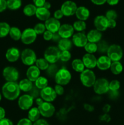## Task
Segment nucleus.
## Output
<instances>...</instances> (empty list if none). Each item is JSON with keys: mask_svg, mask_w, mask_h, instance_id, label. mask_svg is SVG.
Masks as SVG:
<instances>
[{"mask_svg": "<svg viewBox=\"0 0 124 125\" xmlns=\"http://www.w3.org/2000/svg\"><path fill=\"white\" fill-rule=\"evenodd\" d=\"M19 85L16 82H7L2 86V92L4 96L9 100H15L20 94Z\"/></svg>", "mask_w": 124, "mask_h": 125, "instance_id": "nucleus-1", "label": "nucleus"}, {"mask_svg": "<svg viewBox=\"0 0 124 125\" xmlns=\"http://www.w3.org/2000/svg\"><path fill=\"white\" fill-rule=\"evenodd\" d=\"M71 79V74L66 68H61L58 70L55 75V81L58 85H65L70 82Z\"/></svg>", "mask_w": 124, "mask_h": 125, "instance_id": "nucleus-2", "label": "nucleus"}, {"mask_svg": "<svg viewBox=\"0 0 124 125\" xmlns=\"http://www.w3.org/2000/svg\"><path fill=\"white\" fill-rule=\"evenodd\" d=\"M80 81L84 86L91 87L93 86L96 81V77L94 73L90 69L85 70L80 74Z\"/></svg>", "mask_w": 124, "mask_h": 125, "instance_id": "nucleus-3", "label": "nucleus"}, {"mask_svg": "<svg viewBox=\"0 0 124 125\" xmlns=\"http://www.w3.org/2000/svg\"><path fill=\"white\" fill-rule=\"evenodd\" d=\"M61 51L58 47L49 46L46 50L44 52V59L50 63H55L60 59Z\"/></svg>", "mask_w": 124, "mask_h": 125, "instance_id": "nucleus-4", "label": "nucleus"}, {"mask_svg": "<svg viewBox=\"0 0 124 125\" xmlns=\"http://www.w3.org/2000/svg\"><path fill=\"white\" fill-rule=\"evenodd\" d=\"M106 53L111 62H117L122 58L123 50L119 45L113 44L109 46Z\"/></svg>", "mask_w": 124, "mask_h": 125, "instance_id": "nucleus-5", "label": "nucleus"}, {"mask_svg": "<svg viewBox=\"0 0 124 125\" xmlns=\"http://www.w3.org/2000/svg\"><path fill=\"white\" fill-rule=\"evenodd\" d=\"M21 59L23 64L28 66H32L36 61V56L32 50L26 48L23 50L21 54Z\"/></svg>", "mask_w": 124, "mask_h": 125, "instance_id": "nucleus-6", "label": "nucleus"}, {"mask_svg": "<svg viewBox=\"0 0 124 125\" xmlns=\"http://www.w3.org/2000/svg\"><path fill=\"white\" fill-rule=\"evenodd\" d=\"M95 93L98 95H103L108 92L109 89V82L105 78H99L97 79L93 85Z\"/></svg>", "mask_w": 124, "mask_h": 125, "instance_id": "nucleus-7", "label": "nucleus"}, {"mask_svg": "<svg viewBox=\"0 0 124 125\" xmlns=\"http://www.w3.org/2000/svg\"><path fill=\"white\" fill-rule=\"evenodd\" d=\"M37 34L32 28H26L23 31L21 34V40L25 45H30L33 43L36 39Z\"/></svg>", "mask_w": 124, "mask_h": 125, "instance_id": "nucleus-8", "label": "nucleus"}, {"mask_svg": "<svg viewBox=\"0 0 124 125\" xmlns=\"http://www.w3.org/2000/svg\"><path fill=\"white\" fill-rule=\"evenodd\" d=\"M40 111V114L44 117L49 118L52 117L54 114L55 109L53 105L49 102L44 101L41 105L38 107Z\"/></svg>", "mask_w": 124, "mask_h": 125, "instance_id": "nucleus-9", "label": "nucleus"}, {"mask_svg": "<svg viewBox=\"0 0 124 125\" xmlns=\"http://www.w3.org/2000/svg\"><path fill=\"white\" fill-rule=\"evenodd\" d=\"M3 76L7 82H16L19 78V72L13 67H7L3 70Z\"/></svg>", "mask_w": 124, "mask_h": 125, "instance_id": "nucleus-10", "label": "nucleus"}, {"mask_svg": "<svg viewBox=\"0 0 124 125\" xmlns=\"http://www.w3.org/2000/svg\"><path fill=\"white\" fill-rule=\"evenodd\" d=\"M77 9V4L72 1H65L61 7V10L63 15L69 17L75 14Z\"/></svg>", "mask_w": 124, "mask_h": 125, "instance_id": "nucleus-11", "label": "nucleus"}, {"mask_svg": "<svg viewBox=\"0 0 124 125\" xmlns=\"http://www.w3.org/2000/svg\"><path fill=\"white\" fill-rule=\"evenodd\" d=\"M41 98L46 102H52L54 101L57 97V94L55 92L54 89L51 87H46L40 91Z\"/></svg>", "mask_w": 124, "mask_h": 125, "instance_id": "nucleus-12", "label": "nucleus"}, {"mask_svg": "<svg viewBox=\"0 0 124 125\" xmlns=\"http://www.w3.org/2000/svg\"><path fill=\"white\" fill-rule=\"evenodd\" d=\"M34 103V98L30 95H23L19 98L18 106L21 109L26 111L32 106Z\"/></svg>", "mask_w": 124, "mask_h": 125, "instance_id": "nucleus-13", "label": "nucleus"}, {"mask_svg": "<svg viewBox=\"0 0 124 125\" xmlns=\"http://www.w3.org/2000/svg\"><path fill=\"white\" fill-rule=\"evenodd\" d=\"M74 31L72 26L69 24H64L61 25L58 34L62 39H69L74 35Z\"/></svg>", "mask_w": 124, "mask_h": 125, "instance_id": "nucleus-14", "label": "nucleus"}, {"mask_svg": "<svg viewBox=\"0 0 124 125\" xmlns=\"http://www.w3.org/2000/svg\"><path fill=\"white\" fill-rule=\"evenodd\" d=\"M72 43L77 47H84L86 45L88 41L87 37L83 32H77L72 35Z\"/></svg>", "mask_w": 124, "mask_h": 125, "instance_id": "nucleus-15", "label": "nucleus"}, {"mask_svg": "<svg viewBox=\"0 0 124 125\" xmlns=\"http://www.w3.org/2000/svg\"><path fill=\"white\" fill-rule=\"evenodd\" d=\"M108 20L105 16L98 15L95 18L94 21V24L96 29L100 32L105 31L108 28Z\"/></svg>", "mask_w": 124, "mask_h": 125, "instance_id": "nucleus-16", "label": "nucleus"}, {"mask_svg": "<svg viewBox=\"0 0 124 125\" xmlns=\"http://www.w3.org/2000/svg\"><path fill=\"white\" fill-rule=\"evenodd\" d=\"M44 24L47 31L51 32L53 34L58 32L61 26L60 22L55 18H49L45 21Z\"/></svg>", "mask_w": 124, "mask_h": 125, "instance_id": "nucleus-17", "label": "nucleus"}, {"mask_svg": "<svg viewBox=\"0 0 124 125\" xmlns=\"http://www.w3.org/2000/svg\"><path fill=\"white\" fill-rule=\"evenodd\" d=\"M82 61L84 65L88 69H92L97 66V59L92 54L86 53L83 56Z\"/></svg>", "mask_w": 124, "mask_h": 125, "instance_id": "nucleus-18", "label": "nucleus"}, {"mask_svg": "<svg viewBox=\"0 0 124 125\" xmlns=\"http://www.w3.org/2000/svg\"><path fill=\"white\" fill-rule=\"evenodd\" d=\"M40 70L36 65L30 66L27 70V78L32 82H35V81L40 77Z\"/></svg>", "mask_w": 124, "mask_h": 125, "instance_id": "nucleus-19", "label": "nucleus"}, {"mask_svg": "<svg viewBox=\"0 0 124 125\" xmlns=\"http://www.w3.org/2000/svg\"><path fill=\"white\" fill-rule=\"evenodd\" d=\"M111 61L107 56H102L97 59V67L101 70H106L110 68Z\"/></svg>", "mask_w": 124, "mask_h": 125, "instance_id": "nucleus-20", "label": "nucleus"}, {"mask_svg": "<svg viewBox=\"0 0 124 125\" xmlns=\"http://www.w3.org/2000/svg\"><path fill=\"white\" fill-rule=\"evenodd\" d=\"M19 51L17 48L12 47L7 50L6 54V59L10 62H16L19 57Z\"/></svg>", "mask_w": 124, "mask_h": 125, "instance_id": "nucleus-21", "label": "nucleus"}, {"mask_svg": "<svg viewBox=\"0 0 124 125\" xmlns=\"http://www.w3.org/2000/svg\"><path fill=\"white\" fill-rule=\"evenodd\" d=\"M87 39L88 42H92V43H98L100 42L102 39V33L100 32L99 31L97 30V29H93L89 32L87 34Z\"/></svg>", "mask_w": 124, "mask_h": 125, "instance_id": "nucleus-22", "label": "nucleus"}, {"mask_svg": "<svg viewBox=\"0 0 124 125\" xmlns=\"http://www.w3.org/2000/svg\"><path fill=\"white\" fill-rule=\"evenodd\" d=\"M75 14L79 20L85 21L89 17L90 12L86 7H84V6H80V7H77V9Z\"/></svg>", "mask_w": 124, "mask_h": 125, "instance_id": "nucleus-23", "label": "nucleus"}, {"mask_svg": "<svg viewBox=\"0 0 124 125\" xmlns=\"http://www.w3.org/2000/svg\"><path fill=\"white\" fill-rule=\"evenodd\" d=\"M35 15H36V17L39 20L46 21L47 20H48L50 18L51 13H50V11L48 9L43 7H38L36 9Z\"/></svg>", "mask_w": 124, "mask_h": 125, "instance_id": "nucleus-24", "label": "nucleus"}, {"mask_svg": "<svg viewBox=\"0 0 124 125\" xmlns=\"http://www.w3.org/2000/svg\"><path fill=\"white\" fill-rule=\"evenodd\" d=\"M72 47V42L69 39H61L58 43V48L60 51H69Z\"/></svg>", "mask_w": 124, "mask_h": 125, "instance_id": "nucleus-25", "label": "nucleus"}, {"mask_svg": "<svg viewBox=\"0 0 124 125\" xmlns=\"http://www.w3.org/2000/svg\"><path fill=\"white\" fill-rule=\"evenodd\" d=\"M18 85H19L20 90L23 92H30L33 88L32 82L29 80L27 78L21 81Z\"/></svg>", "mask_w": 124, "mask_h": 125, "instance_id": "nucleus-26", "label": "nucleus"}, {"mask_svg": "<svg viewBox=\"0 0 124 125\" xmlns=\"http://www.w3.org/2000/svg\"><path fill=\"white\" fill-rule=\"evenodd\" d=\"M40 112L38 107H32L28 112V118L32 122H35L39 120Z\"/></svg>", "mask_w": 124, "mask_h": 125, "instance_id": "nucleus-27", "label": "nucleus"}, {"mask_svg": "<svg viewBox=\"0 0 124 125\" xmlns=\"http://www.w3.org/2000/svg\"><path fill=\"white\" fill-rule=\"evenodd\" d=\"M72 67L77 72L81 73L85 70V65L82 60L80 59H75L72 62Z\"/></svg>", "mask_w": 124, "mask_h": 125, "instance_id": "nucleus-28", "label": "nucleus"}, {"mask_svg": "<svg viewBox=\"0 0 124 125\" xmlns=\"http://www.w3.org/2000/svg\"><path fill=\"white\" fill-rule=\"evenodd\" d=\"M111 71L114 74L117 75L120 74L123 70V66L119 61L117 62H113L110 67Z\"/></svg>", "mask_w": 124, "mask_h": 125, "instance_id": "nucleus-29", "label": "nucleus"}, {"mask_svg": "<svg viewBox=\"0 0 124 125\" xmlns=\"http://www.w3.org/2000/svg\"><path fill=\"white\" fill-rule=\"evenodd\" d=\"M21 34L22 32L18 28H17V27H12V28H10L9 35L13 40H16V41L19 40L21 37Z\"/></svg>", "mask_w": 124, "mask_h": 125, "instance_id": "nucleus-30", "label": "nucleus"}, {"mask_svg": "<svg viewBox=\"0 0 124 125\" xmlns=\"http://www.w3.org/2000/svg\"><path fill=\"white\" fill-rule=\"evenodd\" d=\"M10 29V27L8 23L6 22L0 23V38L5 37L9 34Z\"/></svg>", "mask_w": 124, "mask_h": 125, "instance_id": "nucleus-31", "label": "nucleus"}, {"mask_svg": "<svg viewBox=\"0 0 124 125\" xmlns=\"http://www.w3.org/2000/svg\"><path fill=\"white\" fill-rule=\"evenodd\" d=\"M47 84H48V81L45 77L40 76L35 81V87L40 90H42L47 87Z\"/></svg>", "mask_w": 124, "mask_h": 125, "instance_id": "nucleus-32", "label": "nucleus"}, {"mask_svg": "<svg viewBox=\"0 0 124 125\" xmlns=\"http://www.w3.org/2000/svg\"><path fill=\"white\" fill-rule=\"evenodd\" d=\"M36 9L37 8H36V7L35 5L29 4L26 5V6L24 7L23 12H24V13L26 16L31 17V16H33L34 15H35Z\"/></svg>", "mask_w": 124, "mask_h": 125, "instance_id": "nucleus-33", "label": "nucleus"}, {"mask_svg": "<svg viewBox=\"0 0 124 125\" xmlns=\"http://www.w3.org/2000/svg\"><path fill=\"white\" fill-rule=\"evenodd\" d=\"M49 62L44 58H40L36 59L35 62L36 66L39 68L40 70H46L48 69L49 65Z\"/></svg>", "mask_w": 124, "mask_h": 125, "instance_id": "nucleus-34", "label": "nucleus"}, {"mask_svg": "<svg viewBox=\"0 0 124 125\" xmlns=\"http://www.w3.org/2000/svg\"><path fill=\"white\" fill-rule=\"evenodd\" d=\"M72 26L74 28V30L77 31L79 32H81L83 31L86 29V24L84 21L78 20L74 22Z\"/></svg>", "mask_w": 124, "mask_h": 125, "instance_id": "nucleus-35", "label": "nucleus"}, {"mask_svg": "<svg viewBox=\"0 0 124 125\" xmlns=\"http://www.w3.org/2000/svg\"><path fill=\"white\" fill-rule=\"evenodd\" d=\"M21 6V0H7V6L11 10L19 9Z\"/></svg>", "mask_w": 124, "mask_h": 125, "instance_id": "nucleus-36", "label": "nucleus"}, {"mask_svg": "<svg viewBox=\"0 0 124 125\" xmlns=\"http://www.w3.org/2000/svg\"><path fill=\"white\" fill-rule=\"evenodd\" d=\"M97 51L100 53H105L107 52L108 48H109V45L108 43L105 40H100L98 42L97 44Z\"/></svg>", "mask_w": 124, "mask_h": 125, "instance_id": "nucleus-37", "label": "nucleus"}, {"mask_svg": "<svg viewBox=\"0 0 124 125\" xmlns=\"http://www.w3.org/2000/svg\"><path fill=\"white\" fill-rule=\"evenodd\" d=\"M85 50L89 54H93L97 51V45L95 43L88 42L84 46Z\"/></svg>", "mask_w": 124, "mask_h": 125, "instance_id": "nucleus-38", "label": "nucleus"}, {"mask_svg": "<svg viewBox=\"0 0 124 125\" xmlns=\"http://www.w3.org/2000/svg\"><path fill=\"white\" fill-rule=\"evenodd\" d=\"M46 26H45L44 24L43 23H38L35 26L34 28V30L35 31V33L37 35H40V34H44L45 31H46Z\"/></svg>", "mask_w": 124, "mask_h": 125, "instance_id": "nucleus-39", "label": "nucleus"}, {"mask_svg": "<svg viewBox=\"0 0 124 125\" xmlns=\"http://www.w3.org/2000/svg\"><path fill=\"white\" fill-rule=\"evenodd\" d=\"M120 82L117 80H113L109 83V89L112 91H118L120 89Z\"/></svg>", "mask_w": 124, "mask_h": 125, "instance_id": "nucleus-40", "label": "nucleus"}, {"mask_svg": "<svg viewBox=\"0 0 124 125\" xmlns=\"http://www.w3.org/2000/svg\"><path fill=\"white\" fill-rule=\"evenodd\" d=\"M71 58V54L69 51H61L60 59L63 62H67L69 61Z\"/></svg>", "mask_w": 124, "mask_h": 125, "instance_id": "nucleus-41", "label": "nucleus"}, {"mask_svg": "<svg viewBox=\"0 0 124 125\" xmlns=\"http://www.w3.org/2000/svg\"><path fill=\"white\" fill-rule=\"evenodd\" d=\"M106 18L109 20H115L117 17V14L116 12L113 10H109L106 12L105 15Z\"/></svg>", "mask_w": 124, "mask_h": 125, "instance_id": "nucleus-42", "label": "nucleus"}, {"mask_svg": "<svg viewBox=\"0 0 124 125\" xmlns=\"http://www.w3.org/2000/svg\"><path fill=\"white\" fill-rule=\"evenodd\" d=\"M54 90L55 93L57 94V95H62L64 92V88L63 87V86L60 85H58V84H57V85H56L55 86Z\"/></svg>", "mask_w": 124, "mask_h": 125, "instance_id": "nucleus-43", "label": "nucleus"}, {"mask_svg": "<svg viewBox=\"0 0 124 125\" xmlns=\"http://www.w3.org/2000/svg\"><path fill=\"white\" fill-rule=\"evenodd\" d=\"M53 33L49 31H46L43 34V38L46 41H49V40H52L53 37Z\"/></svg>", "mask_w": 124, "mask_h": 125, "instance_id": "nucleus-44", "label": "nucleus"}, {"mask_svg": "<svg viewBox=\"0 0 124 125\" xmlns=\"http://www.w3.org/2000/svg\"><path fill=\"white\" fill-rule=\"evenodd\" d=\"M17 125H33L32 122L29 118H22L18 122Z\"/></svg>", "mask_w": 124, "mask_h": 125, "instance_id": "nucleus-45", "label": "nucleus"}, {"mask_svg": "<svg viewBox=\"0 0 124 125\" xmlns=\"http://www.w3.org/2000/svg\"><path fill=\"white\" fill-rule=\"evenodd\" d=\"M33 1H34L35 6L38 8V7H43L45 2H46V0H33Z\"/></svg>", "mask_w": 124, "mask_h": 125, "instance_id": "nucleus-46", "label": "nucleus"}, {"mask_svg": "<svg viewBox=\"0 0 124 125\" xmlns=\"http://www.w3.org/2000/svg\"><path fill=\"white\" fill-rule=\"evenodd\" d=\"M7 6V1L6 0H0V12H3L6 9Z\"/></svg>", "mask_w": 124, "mask_h": 125, "instance_id": "nucleus-47", "label": "nucleus"}, {"mask_svg": "<svg viewBox=\"0 0 124 125\" xmlns=\"http://www.w3.org/2000/svg\"><path fill=\"white\" fill-rule=\"evenodd\" d=\"M0 125H13L10 120L8 118H3L0 120Z\"/></svg>", "mask_w": 124, "mask_h": 125, "instance_id": "nucleus-48", "label": "nucleus"}, {"mask_svg": "<svg viewBox=\"0 0 124 125\" xmlns=\"http://www.w3.org/2000/svg\"><path fill=\"white\" fill-rule=\"evenodd\" d=\"M54 18L57 20H60L63 17V14L61 10H57L54 12Z\"/></svg>", "mask_w": 124, "mask_h": 125, "instance_id": "nucleus-49", "label": "nucleus"}, {"mask_svg": "<svg viewBox=\"0 0 124 125\" xmlns=\"http://www.w3.org/2000/svg\"><path fill=\"white\" fill-rule=\"evenodd\" d=\"M33 125H49V123L46 122L45 120L44 119H39L37 121H36L35 122H34V123Z\"/></svg>", "mask_w": 124, "mask_h": 125, "instance_id": "nucleus-50", "label": "nucleus"}, {"mask_svg": "<svg viewBox=\"0 0 124 125\" xmlns=\"http://www.w3.org/2000/svg\"><path fill=\"white\" fill-rule=\"evenodd\" d=\"M116 26V21L114 20H109L108 21V28L113 29Z\"/></svg>", "mask_w": 124, "mask_h": 125, "instance_id": "nucleus-51", "label": "nucleus"}, {"mask_svg": "<svg viewBox=\"0 0 124 125\" xmlns=\"http://www.w3.org/2000/svg\"><path fill=\"white\" fill-rule=\"evenodd\" d=\"M109 95L111 99H115L119 96V92L118 91H112V90H109Z\"/></svg>", "mask_w": 124, "mask_h": 125, "instance_id": "nucleus-52", "label": "nucleus"}, {"mask_svg": "<svg viewBox=\"0 0 124 125\" xmlns=\"http://www.w3.org/2000/svg\"><path fill=\"white\" fill-rule=\"evenodd\" d=\"M91 1L95 4L102 5L106 2V0H91Z\"/></svg>", "mask_w": 124, "mask_h": 125, "instance_id": "nucleus-53", "label": "nucleus"}, {"mask_svg": "<svg viewBox=\"0 0 124 125\" xmlns=\"http://www.w3.org/2000/svg\"><path fill=\"white\" fill-rule=\"evenodd\" d=\"M6 115V112H5L4 109L2 107H0V120L5 118Z\"/></svg>", "mask_w": 124, "mask_h": 125, "instance_id": "nucleus-54", "label": "nucleus"}, {"mask_svg": "<svg viewBox=\"0 0 124 125\" xmlns=\"http://www.w3.org/2000/svg\"><path fill=\"white\" fill-rule=\"evenodd\" d=\"M61 39H62V38H61V37L60 36L59 34H58V32L54 33V34H53V37H52V40H53L54 41H58V42H59V40H60Z\"/></svg>", "mask_w": 124, "mask_h": 125, "instance_id": "nucleus-55", "label": "nucleus"}, {"mask_svg": "<svg viewBox=\"0 0 124 125\" xmlns=\"http://www.w3.org/2000/svg\"><path fill=\"white\" fill-rule=\"evenodd\" d=\"M120 0H106V2L109 4V5L114 6V5L117 4L119 2Z\"/></svg>", "mask_w": 124, "mask_h": 125, "instance_id": "nucleus-56", "label": "nucleus"}, {"mask_svg": "<svg viewBox=\"0 0 124 125\" xmlns=\"http://www.w3.org/2000/svg\"><path fill=\"white\" fill-rule=\"evenodd\" d=\"M43 102H44L43 100L41 98H36V104H37L38 106H40V105H41V104H42Z\"/></svg>", "mask_w": 124, "mask_h": 125, "instance_id": "nucleus-57", "label": "nucleus"}, {"mask_svg": "<svg viewBox=\"0 0 124 125\" xmlns=\"http://www.w3.org/2000/svg\"><path fill=\"white\" fill-rule=\"evenodd\" d=\"M85 109L87 110V111H92L94 110L93 107L91 106H90V105H89V104H85Z\"/></svg>", "mask_w": 124, "mask_h": 125, "instance_id": "nucleus-58", "label": "nucleus"}, {"mask_svg": "<svg viewBox=\"0 0 124 125\" xmlns=\"http://www.w3.org/2000/svg\"><path fill=\"white\" fill-rule=\"evenodd\" d=\"M51 4H50V2H46V1L44 3V4L43 7H44V8L47 9L49 10L50 8H51Z\"/></svg>", "mask_w": 124, "mask_h": 125, "instance_id": "nucleus-59", "label": "nucleus"}, {"mask_svg": "<svg viewBox=\"0 0 124 125\" xmlns=\"http://www.w3.org/2000/svg\"><path fill=\"white\" fill-rule=\"evenodd\" d=\"M109 109H110V106L108 104L105 105L104 106V107H103V111L105 112H108L109 111Z\"/></svg>", "mask_w": 124, "mask_h": 125, "instance_id": "nucleus-60", "label": "nucleus"}, {"mask_svg": "<svg viewBox=\"0 0 124 125\" xmlns=\"http://www.w3.org/2000/svg\"><path fill=\"white\" fill-rule=\"evenodd\" d=\"M1 94H0V101H1Z\"/></svg>", "mask_w": 124, "mask_h": 125, "instance_id": "nucleus-61", "label": "nucleus"}]
</instances>
